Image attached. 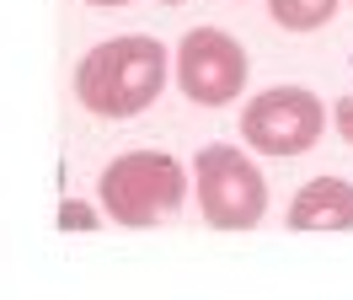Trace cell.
I'll use <instances>...</instances> for the list:
<instances>
[{"mask_svg": "<svg viewBox=\"0 0 353 300\" xmlns=\"http://www.w3.org/2000/svg\"><path fill=\"white\" fill-rule=\"evenodd\" d=\"M102 220H108L102 198H97V204H86V198H65V204H59V231H97Z\"/></svg>", "mask_w": 353, "mask_h": 300, "instance_id": "obj_8", "label": "cell"}, {"mask_svg": "<svg viewBox=\"0 0 353 300\" xmlns=\"http://www.w3.org/2000/svg\"><path fill=\"white\" fill-rule=\"evenodd\" d=\"M321 134H327V102L310 86H268L241 107V145L273 161L316 150Z\"/></svg>", "mask_w": 353, "mask_h": 300, "instance_id": "obj_4", "label": "cell"}, {"mask_svg": "<svg viewBox=\"0 0 353 300\" xmlns=\"http://www.w3.org/2000/svg\"><path fill=\"white\" fill-rule=\"evenodd\" d=\"M332 124H337V134H343V145H353V91H343V97H337Z\"/></svg>", "mask_w": 353, "mask_h": 300, "instance_id": "obj_9", "label": "cell"}, {"mask_svg": "<svg viewBox=\"0 0 353 300\" xmlns=\"http://www.w3.org/2000/svg\"><path fill=\"white\" fill-rule=\"evenodd\" d=\"M161 6H182V0H161Z\"/></svg>", "mask_w": 353, "mask_h": 300, "instance_id": "obj_11", "label": "cell"}, {"mask_svg": "<svg viewBox=\"0 0 353 300\" xmlns=\"http://www.w3.org/2000/svg\"><path fill=\"white\" fill-rule=\"evenodd\" d=\"M252 145H203L193 156V198L214 231H252L268 220V177Z\"/></svg>", "mask_w": 353, "mask_h": 300, "instance_id": "obj_3", "label": "cell"}, {"mask_svg": "<svg viewBox=\"0 0 353 300\" xmlns=\"http://www.w3.org/2000/svg\"><path fill=\"white\" fill-rule=\"evenodd\" d=\"M188 188H193V167L182 171L176 156H166V150H123V156H112L102 167L97 198H102L112 225L145 231V225L172 220L182 209Z\"/></svg>", "mask_w": 353, "mask_h": 300, "instance_id": "obj_2", "label": "cell"}, {"mask_svg": "<svg viewBox=\"0 0 353 300\" xmlns=\"http://www.w3.org/2000/svg\"><path fill=\"white\" fill-rule=\"evenodd\" d=\"M289 231H353V182L348 177H310L289 198Z\"/></svg>", "mask_w": 353, "mask_h": 300, "instance_id": "obj_6", "label": "cell"}, {"mask_svg": "<svg viewBox=\"0 0 353 300\" xmlns=\"http://www.w3.org/2000/svg\"><path fill=\"white\" fill-rule=\"evenodd\" d=\"M176 75V54L150 32H118L75 64V102L91 118H139Z\"/></svg>", "mask_w": 353, "mask_h": 300, "instance_id": "obj_1", "label": "cell"}, {"mask_svg": "<svg viewBox=\"0 0 353 300\" xmlns=\"http://www.w3.org/2000/svg\"><path fill=\"white\" fill-rule=\"evenodd\" d=\"M252 81V59L236 32L225 27H188L176 43V86L182 97L199 107H225L236 102Z\"/></svg>", "mask_w": 353, "mask_h": 300, "instance_id": "obj_5", "label": "cell"}, {"mask_svg": "<svg viewBox=\"0 0 353 300\" xmlns=\"http://www.w3.org/2000/svg\"><path fill=\"white\" fill-rule=\"evenodd\" d=\"M86 6H102V11H112V6H129V0H86Z\"/></svg>", "mask_w": 353, "mask_h": 300, "instance_id": "obj_10", "label": "cell"}, {"mask_svg": "<svg viewBox=\"0 0 353 300\" xmlns=\"http://www.w3.org/2000/svg\"><path fill=\"white\" fill-rule=\"evenodd\" d=\"M343 11V0H268V17L284 32H321Z\"/></svg>", "mask_w": 353, "mask_h": 300, "instance_id": "obj_7", "label": "cell"}]
</instances>
